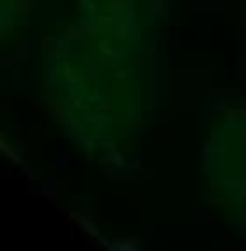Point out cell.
I'll return each mask as SVG.
<instances>
[{"label": "cell", "instance_id": "cell-1", "mask_svg": "<svg viewBox=\"0 0 246 251\" xmlns=\"http://www.w3.org/2000/svg\"><path fill=\"white\" fill-rule=\"evenodd\" d=\"M147 66L145 26L82 16L44 55L46 106L84 150H114L143 126Z\"/></svg>", "mask_w": 246, "mask_h": 251}, {"label": "cell", "instance_id": "cell-2", "mask_svg": "<svg viewBox=\"0 0 246 251\" xmlns=\"http://www.w3.org/2000/svg\"><path fill=\"white\" fill-rule=\"evenodd\" d=\"M204 174L224 216L246 231V110L213 124L204 141Z\"/></svg>", "mask_w": 246, "mask_h": 251}, {"label": "cell", "instance_id": "cell-3", "mask_svg": "<svg viewBox=\"0 0 246 251\" xmlns=\"http://www.w3.org/2000/svg\"><path fill=\"white\" fill-rule=\"evenodd\" d=\"M79 2H82V16L147 29L163 0H79Z\"/></svg>", "mask_w": 246, "mask_h": 251}]
</instances>
